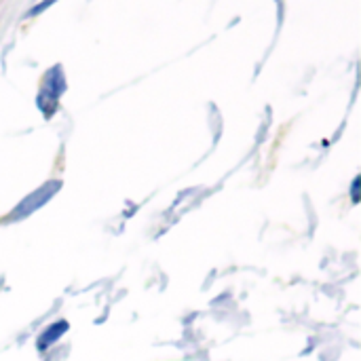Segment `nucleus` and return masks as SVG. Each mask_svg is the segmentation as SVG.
<instances>
[{
  "instance_id": "obj_1",
  "label": "nucleus",
  "mask_w": 361,
  "mask_h": 361,
  "mask_svg": "<svg viewBox=\"0 0 361 361\" xmlns=\"http://www.w3.org/2000/svg\"><path fill=\"white\" fill-rule=\"evenodd\" d=\"M66 89V80H63V74H61V68L55 66L47 72L44 76V82L40 87V93H38V108L51 116L53 110L57 108V102H59V95L63 93Z\"/></svg>"
},
{
  "instance_id": "obj_2",
  "label": "nucleus",
  "mask_w": 361,
  "mask_h": 361,
  "mask_svg": "<svg viewBox=\"0 0 361 361\" xmlns=\"http://www.w3.org/2000/svg\"><path fill=\"white\" fill-rule=\"evenodd\" d=\"M57 188H59V182H51V184H47L42 190H36L32 197H27V199H25V201L15 209L13 218H19L21 214H23V216H27L32 209H36V207H38V205H42L47 199H51V197H53V192H55Z\"/></svg>"
},
{
  "instance_id": "obj_3",
  "label": "nucleus",
  "mask_w": 361,
  "mask_h": 361,
  "mask_svg": "<svg viewBox=\"0 0 361 361\" xmlns=\"http://www.w3.org/2000/svg\"><path fill=\"white\" fill-rule=\"evenodd\" d=\"M68 332V324L66 322H57V324H51L38 338V349L40 351H47L55 341H59L63 334Z\"/></svg>"
},
{
  "instance_id": "obj_4",
  "label": "nucleus",
  "mask_w": 361,
  "mask_h": 361,
  "mask_svg": "<svg viewBox=\"0 0 361 361\" xmlns=\"http://www.w3.org/2000/svg\"><path fill=\"white\" fill-rule=\"evenodd\" d=\"M53 2H55V0H44V2H40L38 6H34V8L30 11V15H36V13H40V11H44V8H47L49 4H53Z\"/></svg>"
}]
</instances>
